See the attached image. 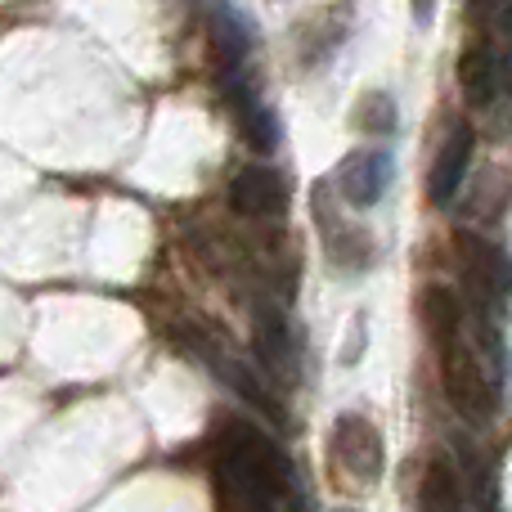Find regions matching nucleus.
Returning a JSON list of instances; mask_svg holds the SVG:
<instances>
[{"label": "nucleus", "instance_id": "6e6552de", "mask_svg": "<svg viewBox=\"0 0 512 512\" xmlns=\"http://www.w3.org/2000/svg\"><path fill=\"white\" fill-rule=\"evenodd\" d=\"M230 207L239 216H248V221L283 216V207H288V180H283L274 167H261V162H252V167L234 171V180H230Z\"/></svg>", "mask_w": 512, "mask_h": 512}, {"label": "nucleus", "instance_id": "ddd939ff", "mask_svg": "<svg viewBox=\"0 0 512 512\" xmlns=\"http://www.w3.org/2000/svg\"><path fill=\"white\" fill-rule=\"evenodd\" d=\"M355 126L369 135H387L396 131V99L387 95V90H369V95H360V104H355Z\"/></svg>", "mask_w": 512, "mask_h": 512}, {"label": "nucleus", "instance_id": "4468645a", "mask_svg": "<svg viewBox=\"0 0 512 512\" xmlns=\"http://www.w3.org/2000/svg\"><path fill=\"white\" fill-rule=\"evenodd\" d=\"M468 14L472 23L512 36V0H468Z\"/></svg>", "mask_w": 512, "mask_h": 512}, {"label": "nucleus", "instance_id": "9b49d317", "mask_svg": "<svg viewBox=\"0 0 512 512\" xmlns=\"http://www.w3.org/2000/svg\"><path fill=\"white\" fill-rule=\"evenodd\" d=\"M418 512H468V486H463L459 468L450 459H427L423 477L414 490Z\"/></svg>", "mask_w": 512, "mask_h": 512}, {"label": "nucleus", "instance_id": "f257e3e1", "mask_svg": "<svg viewBox=\"0 0 512 512\" xmlns=\"http://www.w3.org/2000/svg\"><path fill=\"white\" fill-rule=\"evenodd\" d=\"M212 481L221 512H301V486L288 454L256 432L252 423L234 418L225 423L221 441L212 450Z\"/></svg>", "mask_w": 512, "mask_h": 512}, {"label": "nucleus", "instance_id": "2eb2a0df", "mask_svg": "<svg viewBox=\"0 0 512 512\" xmlns=\"http://www.w3.org/2000/svg\"><path fill=\"white\" fill-rule=\"evenodd\" d=\"M409 9H414V23H432V14H436V0H409Z\"/></svg>", "mask_w": 512, "mask_h": 512}, {"label": "nucleus", "instance_id": "f03ea898", "mask_svg": "<svg viewBox=\"0 0 512 512\" xmlns=\"http://www.w3.org/2000/svg\"><path fill=\"white\" fill-rule=\"evenodd\" d=\"M418 324H423L427 342L436 346V369H441V387L450 409L472 427H486L499 409V387L490 378L486 360L477 346L468 342V319H463L459 292L445 283H427L418 292Z\"/></svg>", "mask_w": 512, "mask_h": 512}, {"label": "nucleus", "instance_id": "20e7f679", "mask_svg": "<svg viewBox=\"0 0 512 512\" xmlns=\"http://www.w3.org/2000/svg\"><path fill=\"white\" fill-rule=\"evenodd\" d=\"M328 459L355 486H378L382 468H387V445L364 414H337L333 432H328Z\"/></svg>", "mask_w": 512, "mask_h": 512}, {"label": "nucleus", "instance_id": "0eeeda50", "mask_svg": "<svg viewBox=\"0 0 512 512\" xmlns=\"http://www.w3.org/2000/svg\"><path fill=\"white\" fill-rule=\"evenodd\" d=\"M391 176H396V167H391V153H378V149H355L342 158V167H337V198L351 207H373L382 194L391 189Z\"/></svg>", "mask_w": 512, "mask_h": 512}, {"label": "nucleus", "instance_id": "39448f33", "mask_svg": "<svg viewBox=\"0 0 512 512\" xmlns=\"http://www.w3.org/2000/svg\"><path fill=\"white\" fill-rule=\"evenodd\" d=\"M252 351L256 364L265 369V378L279 382L283 391L297 387V373H301V351H297V333H292L288 315L270 301L252 310Z\"/></svg>", "mask_w": 512, "mask_h": 512}, {"label": "nucleus", "instance_id": "dca6fc26", "mask_svg": "<svg viewBox=\"0 0 512 512\" xmlns=\"http://www.w3.org/2000/svg\"><path fill=\"white\" fill-rule=\"evenodd\" d=\"M499 86H504V95L512 99V50H504V63H499Z\"/></svg>", "mask_w": 512, "mask_h": 512}, {"label": "nucleus", "instance_id": "1a4fd4ad", "mask_svg": "<svg viewBox=\"0 0 512 512\" xmlns=\"http://www.w3.org/2000/svg\"><path fill=\"white\" fill-rule=\"evenodd\" d=\"M499 63H504V50L490 41H472L459 59V90L472 108H490L504 86H499Z\"/></svg>", "mask_w": 512, "mask_h": 512}, {"label": "nucleus", "instance_id": "9d476101", "mask_svg": "<svg viewBox=\"0 0 512 512\" xmlns=\"http://www.w3.org/2000/svg\"><path fill=\"white\" fill-rule=\"evenodd\" d=\"M230 113H234V126H239L243 144L252 153H274L279 144V122H274L270 104L248 86V81H234L230 86Z\"/></svg>", "mask_w": 512, "mask_h": 512}, {"label": "nucleus", "instance_id": "f3484780", "mask_svg": "<svg viewBox=\"0 0 512 512\" xmlns=\"http://www.w3.org/2000/svg\"><path fill=\"white\" fill-rule=\"evenodd\" d=\"M337 512H351V508H337Z\"/></svg>", "mask_w": 512, "mask_h": 512}, {"label": "nucleus", "instance_id": "f8f14e48", "mask_svg": "<svg viewBox=\"0 0 512 512\" xmlns=\"http://www.w3.org/2000/svg\"><path fill=\"white\" fill-rule=\"evenodd\" d=\"M207 36H212V54H216L221 68H239V63L248 59L252 36H248V27H243V18L230 14L225 5L212 9V18H207Z\"/></svg>", "mask_w": 512, "mask_h": 512}, {"label": "nucleus", "instance_id": "7ed1b4c3", "mask_svg": "<svg viewBox=\"0 0 512 512\" xmlns=\"http://www.w3.org/2000/svg\"><path fill=\"white\" fill-rule=\"evenodd\" d=\"M454 256H459L463 288H468V297L477 301L481 319H486L490 310L504 306V297L512 292V261H508V252L495 248L486 234L459 230V234H454Z\"/></svg>", "mask_w": 512, "mask_h": 512}, {"label": "nucleus", "instance_id": "423d86ee", "mask_svg": "<svg viewBox=\"0 0 512 512\" xmlns=\"http://www.w3.org/2000/svg\"><path fill=\"white\" fill-rule=\"evenodd\" d=\"M472 153H477V131L468 122H454L445 144L436 149L432 171H427V198H432V207H450L459 198L463 176L472 167Z\"/></svg>", "mask_w": 512, "mask_h": 512}]
</instances>
